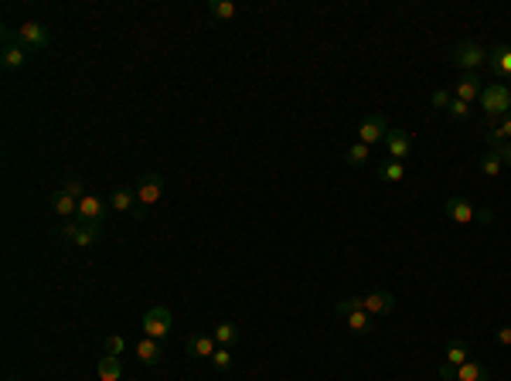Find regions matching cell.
<instances>
[{"instance_id":"cell-7","label":"cell","mask_w":511,"mask_h":381,"mask_svg":"<svg viewBox=\"0 0 511 381\" xmlns=\"http://www.w3.org/2000/svg\"><path fill=\"white\" fill-rule=\"evenodd\" d=\"M481 92H484V78L477 76V72H463L457 78V89H454V96L463 99L467 106H474V102H481Z\"/></svg>"},{"instance_id":"cell-11","label":"cell","mask_w":511,"mask_h":381,"mask_svg":"<svg viewBox=\"0 0 511 381\" xmlns=\"http://www.w3.org/2000/svg\"><path fill=\"white\" fill-rule=\"evenodd\" d=\"M443 211H447V218H450V222H457V225H467V222H474V215H477V208L467 201V198H447Z\"/></svg>"},{"instance_id":"cell-15","label":"cell","mask_w":511,"mask_h":381,"mask_svg":"<svg viewBox=\"0 0 511 381\" xmlns=\"http://www.w3.org/2000/svg\"><path fill=\"white\" fill-rule=\"evenodd\" d=\"M0 62H4L7 72H18V69H24L27 65V48L24 45H18V41H7V45H4V55H0Z\"/></svg>"},{"instance_id":"cell-16","label":"cell","mask_w":511,"mask_h":381,"mask_svg":"<svg viewBox=\"0 0 511 381\" xmlns=\"http://www.w3.org/2000/svg\"><path fill=\"white\" fill-rule=\"evenodd\" d=\"M109 208L113 211H136L140 201H136V187L130 191V187H116L113 194H109Z\"/></svg>"},{"instance_id":"cell-12","label":"cell","mask_w":511,"mask_h":381,"mask_svg":"<svg viewBox=\"0 0 511 381\" xmlns=\"http://www.w3.org/2000/svg\"><path fill=\"white\" fill-rule=\"evenodd\" d=\"M467 361H470L467 344H463L460 337H450V340H447V347H443V368H454V371H457L460 364H467Z\"/></svg>"},{"instance_id":"cell-10","label":"cell","mask_w":511,"mask_h":381,"mask_svg":"<svg viewBox=\"0 0 511 381\" xmlns=\"http://www.w3.org/2000/svg\"><path fill=\"white\" fill-rule=\"evenodd\" d=\"M102 211H106V204H102V198H96V194H85L82 201H78V222L82 225H102Z\"/></svg>"},{"instance_id":"cell-20","label":"cell","mask_w":511,"mask_h":381,"mask_svg":"<svg viewBox=\"0 0 511 381\" xmlns=\"http://www.w3.org/2000/svg\"><path fill=\"white\" fill-rule=\"evenodd\" d=\"M76 222H78V218H76ZM99 231H102V225H82V222H78L72 242H76L78 249H92V245H96V238H99Z\"/></svg>"},{"instance_id":"cell-13","label":"cell","mask_w":511,"mask_h":381,"mask_svg":"<svg viewBox=\"0 0 511 381\" xmlns=\"http://www.w3.org/2000/svg\"><path fill=\"white\" fill-rule=\"evenodd\" d=\"M487 65H491V72L498 78H508L511 76V48L508 45H498V48L487 51Z\"/></svg>"},{"instance_id":"cell-17","label":"cell","mask_w":511,"mask_h":381,"mask_svg":"<svg viewBox=\"0 0 511 381\" xmlns=\"http://www.w3.org/2000/svg\"><path fill=\"white\" fill-rule=\"evenodd\" d=\"M133 354L140 357L144 364H157V361L164 357V351H160V340H153V337H140L136 347H133Z\"/></svg>"},{"instance_id":"cell-9","label":"cell","mask_w":511,"mask_h":381,"mask_svg":"<svg viewBox=\"0 0 511 381\" xmlns=\"http://www.w3.org/2000/svg\"><path fill=\"white\" fill-rule=\"evenodd\" d=\"M385 150H388V160H406L409 150H412V136L406 129H388V136L382 140Z\"/></svg>"},{"instance_id":"cell-27","label":"cell","mask_w":511,"mask_h":381,"mask_svg":"<svg viewBox=\"0 0 511 381\" xmlns=\"http://www.w3.org/2000/svg\"><path fill=\"white\" fill-rule=\"evenodd\" d=\"M501 167H505V160H501L498 150H487L484 157H481V174H484V178H498Z\"/></svg>"},{"instance_id":"cell-4","label":"cell","mask_w":511,"mask_h":381,"mask_svg":"<svg viewBox=\"0 0 511 381\" xmlns=\"http://www.w3.org/2000/svg\"><path fill=\"white\" fill-rule=\"evenodd\" d=\"M14 41L24 45L27 51H41V48H48L51 31H48V24H41V21H24V24L14 31Z\"/></svg>"},{"instance_id":"cell-28","label":"cell","mask_w":511,"mask_h":381,"mask_svg":"<svg viewBox=\"0 0 511 381\" xmlns=\"http://www.w3.org/2000/svg\"><path fill=\"white\" fill-rule=\"evenodd\" d=\"M447 116H450V120H457V123H467V120L474 116V109H470V106H467L463 99H457V96H454V99H450V106H447Z\"/></svg>"},{"instance_id":"cell-14","label":"cell","mask_w":511,"mask_h":381,"mask_svg":"<svg viewBox=\"0 0 511 381\" xmlns=\"http://www.w3.org/2000/svg\"><path fill=\"white\" fill-rule=\"evenodd\" d=\"M215 351H218V340H215L211 333H195V337L188 340V354L198 357V361H204V357L211 361V354H215Z\"/></svg>"},{"instance_id":"cell-38","label":"cell","mask_w":511,"mask_h":381,"mask_svg":"<svg viewBox=\"0 0 511 381\" xmlns=\"http://www.w3.org/2000/svg\"><path fill=\"white\" fill-rule=\"evenodd\" d=\"M501 129H505V136L511 140V116H505V120H501Z\"/></svg>"},{"instance_id":"cell-18","label":"cell","mask_w":511,"mask_h":381,"mask_svg":"<svg viewBox=\"0 0 511 381\" xmlns=\"http://www.w3.org/2000/svg\"><path fill=\"white\" fill-rule=\"evenodd\" d=\"M96 375H99V381H120L123 378V364H120V357L102 354L99 364H96Z\"/></svg>"},{"instance_id":"cell-24","label":"cell","mask_w":511,"mask_h":381,"mask_svg":"<svg viewBox=\"0 0 511 381\" xmlns=\"http://www.w3.org/2000/svg\"><path fill=\"white\" fill-rule=\"evenodd\" d=\"M368 157H372V147H368V143H361V140H355V143L344 150V160H348L351 167H365V164H368Z\"/></svg>"},{"instance_id":"cell-25","label":"cell","mask_w":511,"mask_h":381,"mask_svg":"<svg viewBox=\"0 0 511 381\" xmlns=\"http://www.w3.org/2000/svg\"><path fill=\"white\" fill-rule=\"evenodd\" d=\"M235 10H239V7H235L232 0H211V3H208V17H215V21H232Z\"/></svg>"},{"instance_id":"cell-30","label":"cell","mask_w":511,"mask_h":381,"mask_svg":"<svg viewBox=\"0 0 511 381\" xmlns=\"http://www.w3.org/2000/svg\"><path fill=\"white\" fill-rule=\"evenodd\" d=\"M334 310H337L341 317H348V313L361 310V296H344V300H337V303H334Z\"/></svg>"},{"instance_id":"cell-36","label":"cell","mask_w":511,"mask_h":381,"mask_svg":"<svg viewBox=\"0 0 511 381\" xmlns=\"http://www.w3.org/2000/svg\"><path fill=\"white\" fill-rule=\"evenodd\" d=\"M498 344H501V347L511 344V327H501V331H498Z\"/></svg>"},{"instance_id":"cell-8","label":"cell","mask_w":511,"mask_h":381,"mask_svg":"<svg viewBox=\"0 0 511 381\" xmlns=\"http://www.w3.org/2000/svg\"><path fill=\"white\" fill-rule=\"evenodd\" d=\"M361 310H365L368 317H385V313H392V310H396V296H392L388 289L368 293V296H361Z\"/></svg>"},{"instance_id":"cell-33","label":"cell","mask_w":511,"mask_h":381,"mask_svg":"<svg viewBox=\"0 0 511 381\" xmlns=\"http://www.w3.org/2000/svg\"><path fill=\"white\" fill-rule=\"evenodd\" d=\"M62 191H65V194H72V198H78V201L85 198V194H82V180H78V178H69L65 184H62Z\"/></svg>"},{"instance_id":"cell-31","label":"cell","mask_w":511,"mask_h":381,"mask_svg":"<svg viewBox=\"0 0 511 381\" xmlns=\"http://www.w3.org/2000/svg\"><path fill=\"white\" fill-rule=\"evenodd\" d=\"M505 143H508L505 129H501V127H491V129H487V147H491V150H501Z\"/></svg>"},{"instance_id":"cell-1","label":"cell","mask_w":511,"mask_h":381,"mask_svg":"<svg viewBox=\"0 0 511 381\" xmlns=\"http://www.w3.org/2000/svg\"><path fill=\"white\" fill-rule=\"evenodd\" d=\"M481 106H484V116L491 120V123L511 116V89L505 85V82H491V85H484V92H481Z\"/></svg>"},{"instance_id":"cell-37","label":"cell","mask_w":511,"mask_h":381,"mask_svg":"<svg viewBox=\"0 0 511 381\" xmlns=\"http://www.w3.org/2000/svg\"><path fill=\"white\" fill-rule=\"evenodd\" d=\"M498 153H501V160H505V167H511V140H508V143H505V147H501V150H498Z\"/></svg>"},{"instance_id":"cell-35","label":"cell","mask_w":511,"mask_h":381,"mask_svg":"<svg viewBox=\"0 0 511 381\" xmlns=\"http://www.w3.org/2000/svg\"><path fill=\"white\" fill-rule=\"evenodd\" d=\"M474 222H481V225H491V222H494V211H491V208H477Z\"/></svg>"},{"instance_id":"cell-22","label":"cell","mask_w":511,"mask_h":381,"mask_svg":"<svg viewBox=\"0 0 511 381\" xmlns=\"http://www.w3.org/2000/svg\"><path fill=\"white\" fill-rule=\"evenodd\" d=\"M211 337L218 340V347H232V344L239 340V327L229 324V320H222L218 327H211Z\"/></svg>"},{"instance_id":"cell-26","label":"cell","mask_w":511,"mask_h":381,"mask_svg":"<svg viewBox=\"0 0 511 381\" xmlns=\"http://www.w3.org/2000/svg\"><path fill=\"white\" fill-rule=\"evenodd\" d=\"M375 327V317H368L365 310H355V313H348V331L351 333H368Z\"/></svg>"},{"instance_id":"cell-23","label":"cell","mask_w":511,"mask_h":381,"mask_svg":"<svg viewBox=\"0 0 511 381\" xmlns=\"http://www.w3.org/2000/svg\"><path fill=\"white\" fill-rule=\"evenodd\" d=\"M379 178H382L385 184H399V180L406 178V164H402V160H385L382 167H379Z\"/></svg>"},{"instance_id":"cell-6","label":"cell","mask_w":511,"mask_h":381,"mask_svg":"<svg viewBox=\"0 0 511 381\" xmlns=\"http://www.w3.org/2000/svg\"><path fill=\"white\" fill-rule=\"evenodd\" d=\"M385 136H388V120H385L382 113H368L361 123H358V140L361 143H382Z\"/></svg>"},{"instance_id":"cell-21","label":"cell","mask_w":511,"mask_h":381,"mask_svg":"<svg viewBox=\"0 0 511 381\" xmlns=\"http://www.w3.org/2000/svg\"><path fill=\"white\" fill-rule=\"evenodd\" d=\"M51 204H55V215H62V218H72V215H78V198L65 194V191H55Z\"/></svg>"},{"instance_id":"cell-5","label":"cell","mask_w":511,"mask_h":381,"mask_svg":"<svg viewBox=\"0 0 511 381\" xmlns=\"http://www.w3.org/2000/svg\"><path fill=\"white\" fill-rule=\"evenodd\" d=\"M160 198H164V178H160L157 171H147V174L140 178V184H136V201H140V208L150 211Z\"/></svg>"},{"instance_id":"cell-39","label":"cell","mask_w":511,"mask_h":381,"mask_svg":"<svg viewBox=\"0 0 511 381\" xmlns=\"http://www.w3.org/2000/svg\"><path fill=\"white\" fill-rule=\"evenodd\" d=\"M7 381H21V378H7Z\"/></svg>"},{"instance_id":"cell-2","label":"cell","mask_w":511,"mask_h":381,"mask_svg":"<svg viewBox=\"0 0 511 381\" xmlns=\"http://www.w3.org/2000/svg\"><path fill=\"white\" fill-rule=\"evenodd\" d=\"M450 62L463 69V72H477L487 65V51L477 45V41H457L454 51H450Z\"/></svg>"},{"instance_id":"cell-32","label":"cell","mask_w":511,"mask_h":381,"mask_svg":"<svg viewBox=\"0 0 511 381\" xmlns=\"http://www.w3.org/2000/svg\"><path fill=\"white\" fill-rule=\"evenodd\" d=\"M102 347H106V354H116V357H120V354H123V347H127V340H123L120 333H109Z\"/></svg>"},{"instance_id":"cell-3","label":"cell","mask_w":511,"mask_h":381,"mask_svg":"<svg viewBox=\"0 0 511 381\" xmlns=\"http://www.w3.org/2000/svg\"><path fill=\"white\" fill-rule=\"evenodd\" d=\"M140 331L144 337H153V340H164L167 333H171V310L167 306H150L147 313H144V320H140Z\"/></svg>"},{"instance_id":"cell-19","label":"cell","mask_w":511,"mask_h":381,"mask_svg":"<svg viewBox=\"0 0 511 381\" xmlns=\"http://www.w3.org/2000/svg\"><path fill=\"white\" fill-rule=\"evenodd\" d=\"M454 381H491V371H487L481 361H467V364H460L457 375H454Z\"/></svg>"},{"instance_id":"cell-29","label":"cell","mask_w":511,"mask_h":381,"mask_svg":"<svg viewBox=\"0 0 511 381\" xmlns=\"http://www.w3.org/2000/svg\"><path fill=\"white\" fill-rule=\"evenodd\" d=\"M211 364H215V371L225 375V371L232 368V347H218V351L211 354Z\"/></svg>"},{"instance_id":"cell-34","label":"cell","mask_w":511,"mask_h":381,"mask_svg":"<svg viewBox=\"0 0 511 381\" xmlns=\"http://www.w3.org/2000/svg\"><path fill=\"white\" fill-rule=\"evenodd\" d=\"M450 99H454V96H450L447 89H436L430 102H433V109H447V106H450Z\"/></svg>"}]
</instances>
